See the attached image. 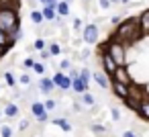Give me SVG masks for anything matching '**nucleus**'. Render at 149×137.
<instances>
[{"instance_id": "nucleus-1", "label": "nucleus", "mask_w": 149, "mask_h": 137, "mask_svg": "<svg viewBox=\"0 0 149 137\" xmlns=\"http://www.w3.org/2000/svg\"><path fill=\"white\" fill-rule=\"evenodd\" d=\"M114 37H116L118 41H123L125 45H135V43L143 37L139 17H129V19H123V23H120V25L116 27V31H114Z\"/></svg>"}, {"instance_id": "nucleus-2", "label": "nucleus", "mask_w": 149, "mask_h": 137, "mask_svg": "<svg viewBox=\"0 0 149 137\" xmlns=\"http://www.w3.org/2000/svg\"><path fill=\"white\" fill-rule=\"evenodd\" d=\"M0 29L6 35L15 37L21 31V17L15 8H0Z\"/></svg>"}, {"instance_id": "nucleus-3", "label": "nucleus", "mask_w": 149, "mask_h": 137, "mask_svg": "<svg viewBox=\"0 0 149 137\" xmlns=\"http://www.w3.org/2000/svg\"><path fill=\"white\" fill-rule=\"evenodd\" d=\"M102 49L116 62V66L118 68H127V62H129V55H127V45L123 43V41H118L116 37H110L104 45H102Z\"/></svg>"}, {"instance_id": "nucleus-4", "label": "nucleus", "mask_w": 149, "mask_h": 137, "mask_svg": "<svg viewBox=\"0 0 149 137\" xmlns=\"http://www.w3.org/2000/svg\"><path fill=\"white\" fill-rule=\"evenodd\" d=\"M100 62H102V72L112 80V76H114V72L118 70V66H116V62H114V59H112L102 47H100Z\"/></svg>"}, {"instance_id": "nucleus-5", "label": "nucleus", "mask_w": 149, "mask_h": 137, "mask_svg": "<svg viewBox=\"0 0 149 137\" xmlns=\"http://www.w3.org/2000/svg\"><path fill=\"white\" fill-rule=\"evenodd\" d=\"M98 35H100V31H98V25H96V23H88V25L84 27L82 39H84L88 45H96V43H98Z\"/></svg>"}, {"instance_id": "nucleus-6", "label": "nucleus", "mask_w": 149, "mask_h": 137, "mask_svg": "<svg viewBox=\"0 0 149 137\" xmlns=\"http://www.w3.org/2000/svg\"><path fill=\"white\" fill-rule=\"evenodd\" d=\"M51 78H53V82H55V88H57V90H61V92H68V90H72V84H74V80H72L68 74H63V72H55Z\"/></svg>"}, {"instance_id": "nucleus-7", "label": "nucleus", "mask_w": 149, "mask_h": 137, "mask_svg": "<svg viewBox=\"0 0 149 137\" xmlns=\"http://www.w3.org/2000/svg\"><path fill=\"white\" fill-rule=\"evenodd\" d=\"M112 80H114V82H120V84H125V86H133V78H131V74H129L127 68H118V70L114 72Z\"/></svg>"}, {"instance_id": "nucleus-8", "label": "nucleus", "mask_w": 149, "mask_h": 137, "mask_svg": "<svg viewBox=\"0 0 149 137\" xmlns=\"http://www.w3.org/2000/svg\"><path fill=\"white\" fill-rule=\"evenodd\" d=\"M112 94H116L120 100H127L129 96H131V86H125V84H120V82H114L112 80Z\"/></svg>"}, {"instance_id": "nucleus-9", "label": "nucleus", "mask_w": 149, "mask_h": 137, "mask_svg": "<svg viewBox=\"0 0 149 137\" xmlns=\"http://www.w3.org/2000/svg\"><path fill=\"white\" fill-rule=\"evenodd\" d=\"M53 90H55V82H53V78L43 76V78L39 80V92H41V94H51Z\"/></svg>"}, {"instance_id": "nucleus-10", "label": "nucleus", "mask_w": 149, "mask_h": 137, "mask_svg": "<svg viewBox=\"0 0 149 137\" xmlns=\"http://www.w3.org/2000/svg\"><path fill=\"white\" fill-rule=\"evenodd\" d=\"M92 80H94V82H96V84H98L102 90L110 88V84H112V80H110V78L104 74V72H94V78H92Z\"/></svg>"}, {"instance_id": "nucleus-11", "label": "nucleus", "mask_w": 149, "mask_h": 137, "mask_svg": "<svg viewBox=\"0 0 149 137\" xmlns=\"http://www.w3.org/2000/svg\"><path fill=\"white\" fill-rule=\"evenodd\" d=\"M29 108H31V115L33 117H41V115H45L47 113V108H45V102H39V100H33L31 104H29Z\"/></svg>"}, {"instance_id": "nucleus-12", "label": "nucleus", "mask_w": 149, "mask_h": 137, "mask_svg": "<svg viewBox=\"0 0 149 137\" xmlns=\"http://www.w3.org/2000/svg\"><path fill=\"white\" fill-rule=\"evenodd\" d=\"M88 88H90V84H86L82 78H76V80H74V84H72V90H74L76 94H80V96H82V94H86V92H88Z\"/></svg>"}, {"instance_id": "nucleus-13", "label": "nucleus", "mask_w": 149, "mask_h": 137, "mask_svg": "<svg viewBox=\"0 0 149 137\" xmlns=\"http://www.w3.org/2000/svg\"><path fill=\"white\" fill-rule=\"evenodd\" d=\"M137 115H139L141 119H145V121L149 123V96H145V98L141 100V104H139V110H137Z\"/></svg>"}, {"instance_id": "nucleus-14", "label": "nucleus", "mask_w": 149, "mask_h": 137, "mask_svg": "<svg viewBox=\"0 0 149 137\" xmlns=\"http://www.w3.org/2000/svg\"><path fill=\"white\" fill-rule=\"evenodd\" d=\"M139 23H141L143 35H149V8H145V10L139 15Z\"/></svg>"}, {"instance_id": "nucleus-15", "label": "nucleus", "mask_w": 149, "mask_h": 137, "mask_svg": "<svg viewBox=\"0 0 149 137\" xmlns=\"http://www.w3.org/2000/svg\"><path fill=\"white\" fill-rule=\"evenodd\" d=\"M15 43H17V41H15L10 35H6L2 29H0V45L6 47V49H13V47H15Z\"/></svg>"}, {"instance_id": "nucleus-16", "label": "nucleus", "mask_w": 149, "mask_h": 137, "mask_svg": "<svg viewBox=\"0 0 149 137\" xmlns=\"http://www.w3.org/2000/svg\"><path fill=\"white\" fill-rule=\"evenodd\" d=\"M41 13H43V19H45V21H49V23H55V21L59 19L55 8H47V6H43V8H41Z\"/></svg>"}, {"instance_id": "nucleus-17", "label": "nucleus", "mask_w": 149, "mask_h": 137, "mask_svg": "<svg viewBox=\"0 0 149 137\" xmlns=\"http://www.w3.org/2000/svg\"><path fill=\"white\" fill-rule=\"evenodd\" d=\"M57 17L59 19H65L70 15V2H65V0H59V4H57Z\"/></svg>"}, {"instance_id": "nucleus-18", "label": "nucleus", "mask_w": 149, "mask_h": 137, "mask_svg": "<svg viewBox=\"0 0 149 137\" xmlns=\"http://www.w3.org/2000/svg\"><path fill=\"white\" fill-rule=\"evenodd\" d=\"M4 115H6L8 119H15V117L19 115V106H17L15 102H8V104H4Z\"/></svg>"}, {"instance_id": "nucleus-19", "label": "nucleus", "mask_w": 149, "mask_h": 137, "mask_svg": "<svg viewBox=\"0 0 149 137\" xmlns=\"http://www.w3.org/2000/svg\"><path fill=\"white\" fill-rule=\"evenodd\" d=\"M51 123L57 125V127L63 129V131H72V123H70L68 119H63V117H59V119H51Z\"/></svg>"}, {"instance_id": "nucleus-20", "label": "nucleus", "mask_w": 149, "mask_h": 137, "mask_svg": "<svg viewBox=\"0 0 149 137\" xmlns=\"http://www.w3.org/2000/svg\"><path fill=\"white\" fill-rule=\"evenodd\" d=\"M31 21H33L37 27H41V25L45 23V19H43V13H41V10H31Z\"/></svg>"}, {"instance_id": "nucleus-21", "label": "nucleus", "mask_w": 149, "mask_h": 137, "mask_svg": "<svg viewBox=\"0 0 149 137\" xmlns=\"http://www.w3.org/2000/svg\"><path fill=\"white\" fill-rule=\"evenodd\" d=\"M80 104H86V106H94V104H96V100H94V96H92L90 92H86V94H82V96H80Z\"/></svg>"}, {"instance_id": "nucleus-22", "label": "nucleus", "mask_w": 149, "mask_h": 137, "mask_svg": "<svg viewBox=\"0 0 149 137\" xmlns=\"http://www.w3.org/2000/svg\"><path fill=\"white\" fill-rule=\"evenodd\" d=\"M4 82H6V86H8V88H15L17 78L13 76V72H4Z\"/></svg>"}, {"instance_id": "nucleus-23", "label": "nucleus", "mask_w": 149, "mask_h": 137, "mask_svg": "<svg viewBox=\"0 0 149 137\" xmlns=\"http://www.w3.org/2000/svg\"><path fill=\"white\" fill-rule=\"evenodd\" d=\"M80 78H82L86 84H90V80L94 78V74H90V70H88V68H84V70H80Z\"/></svg>"}, {"instance_id": "nucleus-24", "label": "nucleus", "mask_w": 149, "mask_h": 137, "mask_svg": "<svg viewBox=\"0 0 149 137\" xmlns=\"http://www.w3.org/2000/svg\"><path fill=\"white\" fill-rule=\"evenodd\" d=\"M0 137H13V129L8 125H2L0 127Z\"/></svg>"}, {"instance_id": "nucleus-25", "label": "nucleus", "mask_w": 149, "mask_h": 137, "mask_svg": "<svg viewBox=\"0 0 149 137\" xmlns=\"http://www.w3.org/2000/svg\"><path fill=\"white\" fill-rule=\"evenodd\" d=\"M33 47H35V49H39V51H43V49H47V43H45V39H35Z\"/></svg>"}, {"instance_id": "nucleus-26", "label": "nucleus", "mask_w": 149, "mask_h": 137, "mask_svg": "<svg viewBox=\"0 0 149 137\" xmlns=\"http://www.w3.org/2000/svg\"><path fill=\"white\" fill-rule=\"evenodd\" d=\"M72 27H74V31H80V29L84 27V21L78 17V19H74V21H72Z\"/></svg>"}, {"instance_id": "nucleus-27", "label": "nucleus", "mask_w": 149, "mask_h": 137, "mask_svg": "<svg viewBox=\"0 0 149 137\" xmlns=\"http://www.w3.org/2000/svg\"><path fill=\"white\" fill-rule=\"evenodd\" d=\"M49 51H51V55H59L61 53V47L57 43H49Z\"/></svg>"}, {"instance_id": "nucleus-28", "label": "nucleus", "mask_w": 149, "mask_h": 137, "mask_svg": "<svg viewBox=\"0 0 149 137\" xmlns=\"http://www.w3.org/2000/svg\"><path fill=\"white\" fill-rule=\"evenodd\" d=\"M33 70H35V74H39V76H41V78H43V74H45V66H43V64H41V62H37V64H35V68H33Z\"/></svg>"}, {"instance_id": "nucleus-29", "label": "nucleus", "mask_w": 149, "mask_h": 137, "mask_svg": "<svg viewBox=\"0 0 149 137\" xmlns=\"http://www.w3.org/2000/svg\"><path fill=\"white\" fill-rule=\"evenodd\" d=\"M35 64H37V62H35L33 57H27V59L23 62V66H25L27 70H33V68H35Z\"/></svg>"}, {"instance_id": "nucleus-30", "label": "nucleus", "mask_w": 149, "mask_h": 137, "mask_svg": "<svg viewBox=\"0 0 149 137\" xmlns=\"http://www.w3.org/2000/svg\"><path fill=\"white\" fill-rule=\"evenodd\" d=\"M59 70L63 72V70H72V62L70 59H61L59 62Z\"/></svg>"}, {"instance_id": "nucleus-31", "label": "nucleus", "mask_w": 149, "mask_h": 137, "mask_svg": "<svg viewBox=\"0 0 149 137\" xmlns=\"http://www.w3.org/2000/svg\"><path fill=\"white\" fill-rule=\"evenodd\" d=\"M55 106H57V102H55L53 98H47V100H45V108H47V113H49V110H53Z\"/></svg>"}, {"instance_id": "nucleus-32", "label": "nucleus", "mask_w": 149, "mask_h": 137, "mask_svg": "<svg viewBox=\"0 0 149 137\" xmlns=\"http://www.w3.org/2000/svg\"><path fill=\"white\" fill-rule=\"evenodd\" d=\"M19 82H21L23 86H29V84H31V76H29V74H23V76L19 78Z\"/></svg>"}, {"instance_id": "nucleus-33", "label": "nucleus", "mask_w": 149, "mask_h": 137, "mask_svg": "<svg viewBox=\"0 0 149 137\" xmlns=\"http://www.w3.org/2000/svg\"><path fill=\"white\" fill-rule=\"evenodd\" d=\"M39 57H41V59H49V57H51L49 47H47V49H43V51H39Z\"/></svg>"}, {"instance_id": "nucleus-34", "label": "nucleus", "mask_w": 149, "mask_h": 137, "mask_svg": "<svg viewBox=\"0 0 149 137\" xmlns=\"http://www.w3.org/2000/svg\"><path fill=\"white\" fill-rule=\"evenodd\" d=\"M90 129H92L94 133H104V131H106L102 125H96V123H94V125H90Z\"/></svg>"}, {"instance_id": "nucleus-35", "label": "nucleus", "mask_w": 149, "mask_h": 137, "mask_svg": "<svg viewBox=\"0 0 149 137\" xmlns=\"http://www.w3.org/2000/svg\"><path fill=\"white\" fill-rule=\"evenodd\" d=\"M110 117H112L114 121H118V119H120V110H118V108H110Z\"/></svg>"}, {"instance_id": "nucleus-36", "label": "nucleus", "mask_w": 149, "mask_h": 137, "mask_svg": "<svg viewBox=\"0 0 149 137\" xmlns=\"http://www.w3.org/2000/svg\"><path fill=\"white\" fill-rule=\"evenodd\" d=\"M68 76H70V78H72V80H76V78H80V70H74V68H72V70H70V74H68Z\"/></svg>"}, {"instance_id": "nucleus-37", "label": "nucleus", "mask_w": 149, "mask_h": 137, "mask_svg": "<svg viewBox=\"0 0 149 137\" xmlns=\"http://www.w3.org/2000/svg\"><path fill=\"white\" fill-rule=\"evenodd\" d=\"M37 121H39V123H41V125H45V123H47V121H51V119H49V113H45V115H41V117H39V119H37Z\"/></svg>"}, {"instance_id": "nucleus-38", "label": "nucleus", "mask_w": 149, "mask_h": 137, "mask_svg": "<svg viewBox=\"0 0 149 137\" xmlns=\"http://www.w3.org/2000/svg\"><path fill=\"white\" fill-rule=\"evenodd\" d=\"M110 0H100V8H110Z\"/></svg>"}, {"instance_id": "nucleus-39", "label": "nucleus", "mask_w": 149, "mask_h": 137, "mask_svg": "<svg viewBox=\"0 0 149 137\" xmlns=\"http://www.w3.org/2000/svg\"><path fill=\"white\" fill-rule=\"evenodd\" d=\"M8 51H10V49H6V47H2V45H0V59H2V57H4Z\"/></svg>"}, {"instance_id": "nucleus-40", "label": "nucleus", "mask_w": 149, "mask_h": 137, "mask_svg": "<svg viewBox=\"0 0 149 137\" xmlns=\"http://www.w3.org/2000/svg\"><path fill=\"white\" fill-rule=\"evenodd\" d=\"M27 127H29V121H27V119H23V121H21V129H23V131H25V129H27Z\"/></svg>"}, {"instance_id": "nucleus-41", "label": "nucleus", "mask_w": 149, "mask_h": 137, "mask_svg": "<svg viewBox=\"0 0 149 137\" xmlns=\"http://www.w3.org/2000/svg\"><path fill=\"white\" fill-rule=\"evenodd\" d=\"M123 137H137V135H135L133 131H125V133H123Z\"/></svg>"}, {"instance_id": "nucleus-42", "label": "nucleus", "mask_w": 149, "mask_h": 137, "mask_svg": "<svg viewBox=\"0 0 149 137\" xmlns=\"http://www.w3.org/2000/svg\"><path fill=\"white\" fill-rule=\"evenodd\" d=\"M110 2H112V4H114V2H120V0H110Z\"/></svg>"}, {"instance_id": "nucleus-43", "label": "nucleus", "mask_w": 149, "mask_h": 137, "mask_svg": "<svg viewBox=\"0 0 149 137\" xmlns=\"http://www.w3.org/2000/svg\"><path fill=\"white\" fill-rule=\"evenodd\" d=\"M120 2H123V4H127V2H129V0H120Z\"/></svg>"}, {"instance_id": "nucleus-44", "label": "nucleus", "mask_w": 149, "mask_h": 137, "mask_svg": "<svg viewBox=\"0 0 149 137\" xmlns=\"http://www.w3.org/2000/svg\"><path fill=\"white\" fill-rule=\"evenodd\" d=\"M39 2H41V4H45V2H47V0H39Z\"/></svg>"}, {"instance_id": "nucleus-45", "label": "nucleus", "mask_w": 149, "mask_h": 137, "mask_svg": "<svg viewBox=\"0 0 149 137\" xmlns=\"http://www.w3.org/2000/svg\"><path fill=\"white\" fill-rule=\"evenodd\" d=\"M65 2H72V0H65Z\"/></svg>"}, {"instance_id": "nucleus-46", "label": "nucleus", "mask_w": 149, "mask_h": 137, "mask_svg": "<svg viewBox=\"0 0 149 137\" xmlns=\"http://www.w3.org/2000/svg\"><path fill=\"white\" fill-rule=\"evenodd\" d=\"M0 119H2V113H0Z\"/></svg>"}]
</instances>
